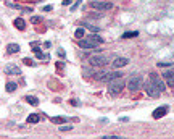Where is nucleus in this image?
I'll list each match as a JSON object with an SVG mask.
<instances>
[{"mask_svg": "<svg viewBox=\"0 0 174 139\" xmlns=\"http://www.w3.org/2000/svg\"><path fill=\"white\" fill-rule=\"evenodd\" d=\"M89 7H90V8H95V10H102V11H105V10H111V8H113V3H110V2H98V0H92V2L89 3Z\"/></svg>", "mask_w": 174, "mask_h": 139, "instance_id": "5", "label": "nucleus"}, {"mask_svg": "<svg viewBox=\"0 0 174 139\" xmlns=\"http://www.w3.org/2000/svg\"><path fill=\"white\" fill-rule=\"evenodd\" d=\"M121 76H123V73H119V71L106 73V76H105V82H111V81H115V79H119Z\"/></svg>", "mask_w": 174, "mask_h": 139, "instance_id": "10", "label": "nucleus"}, {"mask_svg": "<svg viewBox=\"0 0 174 139\" xmlns=\"http://www.w3.org/2000/svg\"><path fill=\"white\" fill-rule=\"evenodd\" d=\"M166 112H168V107H166V105H163V107L156 108V110L153 112V118H155V120L161 118V116H164V115H166Z\"/></svg>", "mask_w": 174, "mask_h": 139, "instance_id": "11", "label": "nucleus"}, {"mask_svg": "<svg viewBox=\"0 0 174 139\" xmlns=\"http://www.w3.org/2000/svg\"><path fill=\"white\" fill-rule=\"evenodd\" d=\"M126 86H128V89L130 91V92H137V91L143 86L142 84V78L140 76H132L128 81V84H126Z\"/></svg>", "mask_w": 174, "mask_h": 139, "instance_id": "3", "label": "nucleus"}, {"mask_svg": "<svg viewBox=\"0 0 174 139\" xmlns=\"http://www.w3.org/2000/svg\"><path fill=\"white\" fill-rule=\"evenodd\" d=\"M82 36H86L84 29H82V28H77V29H76V32H74V37H76V39H84Z\"/></svg>", "mask_w": 174, "mask_h": 139, "instance_id": "18", "label": "nucleus"}, {"mask_svg": "<svg viewBox=\"0 0 174 139\" xmlns=\"http://www.w3.org/2000/svg\"><path fill=\"white\" fill-rule=\"evenodd\" d=\"M163 78L164 79H171V78H174V70H166V71L163 73Z\"/></svg>", "mask_w": 174, "mask_h": 139, "instance_id": "20", "label": "nucleus"}, {"mask_svg": "<svg viewBox=\"0 0 174 139\" xmlns=\"http://www.w3.org/2000/svg\"><path fill=\"white\" fill-rule=\"evenodd\" d=\"M82 26H86V28L90 29L92 32H98L100 31V28H97V26H94V24H89V23H82Z\"/></svg>", "mask_w": 174, "mask_h": 139, "instance_id": "19", "label": "nucleus"}, {"mask_svg": "<svg viewBox=\"0 0 174 139\" xmlns=\"http://www.w3.org/2000/svg\"><path fill=\"white\" fill-rule=\"evenodd\" d=\"M105 76H106V71H95L94 73L95 81H105Z\"/></svg>", "mask_w": 174, "mask_h": 139, "instance_id": "13", "label": "nucleus"}, {"mask_svg": "<svg viewBox=\"0 0 174 139\" xmlns=\"http://www.w3.org/2000/svg\"><path fill=\"white\" fill-rule=\"evenodd\" d=\"M23 62H24V65H28V66H29V65H31V66L34 65V62H32V60H29V58H24Z\"/></svg>", "mask_w": 174, "mask_h": 139, "instance_id": "26", "label": "nucleus"}, {"mask_svg": "<svg viewBox=\"0 0 174 139\" xmlns=\"http://www.w3.org/2000/svg\"><path fill=\"white\" fill-rule=\"evenodd\" d=\"M20 49H21V47L18 44H8L7 45V52H8V54H18Z\"/></svg>", "mask_w": 174, "mask_h": 139, "instance_id": "12", "label": "nucleus"}, {"mask_svg": "<svg viewBox=\"0 0 174 139\" xmlns=\"http://www.w3.org/2000/svg\"><path fill=\"white\" fill-rule=\"evenodd\" d=\"M136 36H139V31H128L123 34L124 39H130V37H136Z\"/></svg>", "mask_w": 174, "mask_h": 139, "instance_id": "17", "label": "nucleus"}, {"mask_svg": "<svg viewBox=\"0 0 174 139\" xmlns=\"http://www.w3.org/2000/svg\"><path fill=\"white\" fill-rule=\"evenodd\" d=\"M124 82L121 81V78L119 79H115V81H111V82H108V92H110L111 95H118L121 94V91L124 89Z\"/></svg>", "mask_w": 174, "mask_h": 139, "instance_id": "2", "label": "nucleus"}, {"mask_svg": "<svg viewBox=\"0 0 174 139\" xmlns=\"http://www.w3.org/2000/svg\"><path fill=\"white\" fill-rule=\"evenodd\" d=\"M39 21H40L39 16H34V18H31V23H39Z\"/></svg>", "mask_w": 174, "mask_h": 139, "instance_id": "29", "label": "nucleus"}, {"mask_svg": "<svg viewBox=\"0 0 174 139\" xmlns=\"http://www.w3.org/2000/svg\"><path fill=\"white\" fill-rule=\"evenodd\" d=\"M52 121H53V123H64V118H62V116H55V118H52Z\"/></svg>", "mask_w": 174, "mask_h": 139, "instance_id": "23", "label": "nucleus"}, {"mask_svg": "<svg viewBox=\"0 0 174 139\" xmlns=\"http://www.w3.org/2000/svg\"><path fill=\"white\" fill-rule=\"evenodd\" d=\"M172 63H169V62H164V63H158V66H171Z\"/></svg>", "mask_w": 174, "mask_h": 139, "instance_id": "28", "label": "nucleus"}, {"mask_svg": "<svg viewBox=\"0 0 174 139\" xmlns=\"http://www.w3.org/2000/svg\"><path fill=\"white\" fill-rule=\"evenodd\" d=\"M89 63L92 66H103V65L108 63V57L106 55H92L89 58Z\"/></svg>", "mask_w": 174, "mask_h": 139, "instance_id": "4", "label": "nucleus"}, {"mask_svg": "<svg viewBox=\"0 0 174 139\" xmlns=\"http://www.w3.org/2000/svg\"><path fill=\"white\" fill-rule=\"evenodd\" d=\"M128 63H129V60L126 57H118V58H115V62H113V66H115V68H123Z\"/></svg>", "mask_w": 174, "mask_h": 139, "instance_id": "9", "label": "nucleus"}, {"mask_svg": "<svg viewBox=\"0 0 174 139\" xmlns=\"http://www.w3.org/2000/svg\"><path fill=\"white\" fill-rule=\"evenodd\" d=\"M79 47L81 49H86V50H92V49H95V50H98L97 49V42H94L92 39H79Z\"/></svg>", "mask_w": 174, "mask_h": 139, "instance_id": "6", "label": "nucleus"}, {"mask_svg": "<svg viewBox=\"0 0 174 139\" xmlns=\"http://www.w3.org/2000/svg\"><path fill=\"white\" fill-rule=\"evenodd\" d=\"M3 71H5L7 75H21V70L18 66H15V65H7V66L3 68Z\"/></svg>", "mask_w": 174, "mask_h": 139, "instance_id": "8", "label": "nucleus"}, {"mask_svg": "<svg viewBox=\"0 0 174 139\" xmlns=\"http://www.w3.org/2000/svg\"><path fill=\"white\" fill-rule=\"evenodd\" d=\"M24 100L28 102V103H31V105H34V107H37V105H39V100H37L36 97H32V95H26Z\"/></svg>", "mask_w": 174, "mask_h": 139, "instance_id": "15", "label": "nucleus"}, {"mask_svg": "<svg viewBox=\"0 0 174 139\" xmlns=\"http://www.w3.org/2000/svg\"><path fill=\"white\" fill-rule=\"evenodd\" d=\"M15 28H18L20 31H24V29H26V24H24V21L21 20V18H16V20H15Z\"/></svg>", "mask_w": 174, "mask_h": 139, "instance_id": "14", "label": "nucleus"}, {"mask_svg": "<svg viewBox=\"0 0 174 139\" xmlns=\"http://www.w3.org/2000/svg\"><path fill=\"white\" fill-rule=\"evenodd\" d=\"M89 39H92V41H94V42H97V44H103V42H105L100 36H95V32L92 34V36H89Z\"/></svg>", "mask_w": 174, "mask_h": 139, "instance_id": "21", "label": "nucleus"}, {"mask_svg": "<svg viewBox=\"0 0 174 139\" xmlns=\"http://www.w3.org/2000/svg\"><path fill=\"white\" fill-rule=\"evenodd\" d=\"M73 126H68V125H64V126H60V131H71Z\"/></svg>", "mask_w": 174, "mask_h": 139, "instance_id": "24", "label": "nucleus"}, {"mask_svg": "<svg viewBox=\"0 0 174 139\" xmlns=\"http://www.w3.org/2000/svg\"><path fill=\"white\" fill-rule=\"evenodd\" d=\"M5 88H7V91H8V92H13V91H15L16 88H18V86H16L15 82H7V86H5Z\"/></svg>", "mask_w": 174, "mask_h": 139, "instance_id": "22", "label": "nucleus"}, {"mask_svg": "<svg viewBox=\"0 0 174 139\" xmlns=\"http://www.w3.org/2000/svg\"><path fill=\"white\" fill-rule=\"evenodd\" d=\"M150 81L153 82V84H155L160 91H161V92H164V91H166V84H164V82L160 79V76L156 75V73H150Z\"/></svg>", "mask_w": 174, "mask_h": 139, "instance_id": "7", "label": "nucleus"}, {"mask_svg": "<svg viewBox=\"0 0 174 139\" xmlns=\"http://www.w3.org/2000/svg\"><path fill=\"white\" fill-rule=\"evenodd\" d=\"M168 88H174V78L168 79Z\"/></svg>", "mask_w": 174, "mask_h": 139, "instance_id": "27", "label": "nucleus"}, {"mask_svg": "<svg viewBox=\"0 0 174 139\" xmlns=\"http://www.w3.org/2000/svg\"><path fill=\"white\" fill-rule=\"evenodd\" d=\"M89 16H90V18H102L103 15H102V13H90Z\"/></svg>", "mask_w": 174, "mask_h": 139, "instance_id": "25", "label": "nucleus"}, {"mask_svg": "<svg viewBox=\"0 0 174 139\" xmlns=\"http://www.w3.org/2000/svg\"><path fill=\"white\" fill-rule=\"evenodd\" d=\"M39 120H40V116H39L37 113H34V115H29V116H28V123H37Z\"/></svg>", "mask_w": 174, "mask_h": 139, "instance_id": "16", "label": "nucleus"}, {"mask_svg": "<svg viewBox=\"0 0 174 139\" xmlns=\"http://www.w3.org/2000/svg\"><path fill=\"white\" fill-rule=\"evenodd\" d=\"M142 88H143V91H145V94H147V95H150V97H153V99L160 97V94H161V91L156 88V86H155L150 79L147 81V82H143Z\"/></svg>", "mask_w": 174, "mask_h": 139, "instance_id": "1", "label": "nucleus"}]
</instances>
